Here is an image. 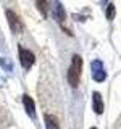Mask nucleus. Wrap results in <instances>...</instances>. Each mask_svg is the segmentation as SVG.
Masks as SVG:
<instances>
[{"label": "nucleus", "mask_w": 121, "mask_h": 129, "mask_svg": "<svg viewBox=\"0 0 121 129\" xmlns=\"http://www.w3.org/2000/svg\"><path fill=\"white\" fill-rule=\"evenodd\" d=\"M81 71H82V58L79 55H74L73 56V61H71V66L68 70V81H70L71 87H78Z\"/></svg>", "instance_id": "nucleus-1"}, {"label": "nucleus", "mask_w": 121, "mask_h": 129, "mask_svg": "<svg viewBox=\"0 0 121 129\" xmlns=\"http://www.w3.org/2000/svg\"><path fill=\"white\" fill-rule=\"evenodd\" d=\"M7 19H8V23H10V27H11V31H13V32H19V31L23 29V23H21V19L16 16L15 11L8 10L7 11Z\"/></svg>", "instance_id": "nucleus-2"}, {"label": "nucleus", "mask_w": 121, "mask_h": 129, "mask_svg": "<svg viewBox=\"0 0 121 129\" xmlns=\"http://www.w3.org/2000/svg\"><path fill=\"white\" fill-rule=\"evenodd\" d=\"M19 60H21V64L24 68H31L34 64V55L31 53L29 50L19 47Z\"/></svg>", "instance_id": "nucleus-3"}, {"label": "nucleus", "mask_w": 121, "mask_h": 129, "mask_svg": "<svg viewBox=\"0 0 121 129\" xmlns=\"http://www.w3.org/2000/svg\"><path fill=\"white\" fill-rule=\"evenodd\" d=\"M92 73H94V79L95 81H103L105 79V71L102 68L100 61H94L92 63Z\"/></svg>", "instance_id": "nucleus-4"}, {"label": "nucleus", "mask_w": 121, "mask_h": 129, "mask_svg": "<svg viewBox=\"0 0 121 129\" xmlns=\"http://www.w3.org/2000/svg\"><path fill=\"white\" fill-rule=\"evenodd\" d=\"M23 102H24V108H26L27 115H29V116H34L36 115V107H34L32 99H31V97H27V95H24L23 97Z\"/></svg>", "instance_id": "nucleus-5"}, {"label": "nucleus", "mask_w": 121, "mask_h": 129, "mask_svg": "<svg viewBox=\"0 0 121 129\" xmlns=\"http://www.w3.org/2000/svg\"><path fill=\"white\" fill-rule=\"evenodd\" d=\"M94 111L99 113V115H102L103 113V100H102V95L100 94H94Z\"/></svg>", "instance_id": "nucleus-6"}, {"label": "nucleus", "mask_w": 121, "mask_h": 129, "mask_svg": "<svg viewBox=\"0 0 121 129\" xmlns=\"http://www.w3.org/2000/svg\"><path fill=\"white\" fill-rule=\"evenodd\" d=\"M45 126H47V129H60L56 119L52 115H45Z\"/></svg>", "instance_id": "nucleus-7"}, {"label": "nucleus", "mask_w": 121, "mask_h": 129, "mask_svg": "<svg viewBox=\"0 0 121 129\" xmlns=\"http://www.w3.org/2000/svg\"><path fill=\"white\" fill-rule=\"evenodd\" d=\"M36 5L40 10V13L44 16H47V0H36Z\"/></svg>", "instance_id": "nucleus-8"}, {"label": "nucleus", "mask_w": 121, "mask_h": 129, "mask_svg": "<svg viewBox=\"0 0 121 129\" xmlns=\"http://www.w3.org/2000/svg\"><path fill=\"white\" fill-rule=\"evenodd\" d=\"M55 13H56V19H58V21H63V19H65L63 7H62V5H58V3H55Z\"/></svg>", "instance_id": "nucleus-9"}, {"label": "nucleus", "mask_w": 121, "mask_h": 129, "mask_svg": "<svg viewBox=\"0 0 121 129\" xmlns=\"http://www.w3.org/2000/svg\"><path fill=\"white\" fill-rule=\"evenodd\" d=\"M107 18L108 19L115 18V7H113V5H108V8H107Z\"/></svg>", "instance_id": "nucleus-10"}, {"label": "nucleus", "mask_w": 121, "mask_h": 129, "mask_svg": "<svg viewBox=\"0 0 121 129\" xmlns=\"http://www.w3.org/2000/svg\"><path fill=\"white\" fill-rule=\"evenodd\" d=\"M90 129H97V127H90Z\"/></svg>", "instance_id": "nucleus-11"}]
</instances>
